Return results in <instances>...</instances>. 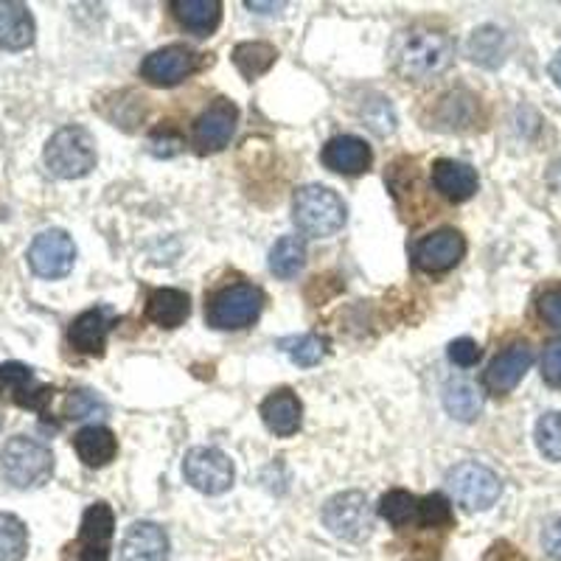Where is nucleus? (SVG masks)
I'll return each instance as SVG.
<instances>
[{
  "label": "nucleus",
  "instance_id": "1",
  "mask_svg": "<svg viewBox=\"0 0 561 561\" xmlns=\"http://www.w3.org/2000/svg\"><path fill=\"white\" fill-rule=\"evenodd\" d=\"M453 39L430 28L402 32L390 45V65L399 77L410 82H427L453 65Z\"/></svg>",
  "mask_w": 561,
  "mask_h": 561
},
{
  "label": "nucleus",
  "instance_id": "2",
  "mask_svg": "<svg viewBox=\"0 0 561 561\" xmlns=\"http://www.w3.org/2000/svg\"><path fill=\"white\" fill-rule=\"evenodd\" d=\"M45 169L59 180L84 178L96 167V140L79 124L57 129L45 144Z\"/></svg>",
  "mask_w": 561,
  "mask_h": 561
},
{
  "label": "nucleus",
  "instance_id": "3",
  "mask_svg": "<svg viewBox=\"0 0 561 561\" xmlns=\"http://www.w3.org/2000/svg\"><path fill=\"white\" fill-rule=\"evenodd\" d=\"M293 219L304 237H334L345 225V205L325 185H304L293 199Z\"/></svg>",
  "mask_w": 561,
  "mask_h": 561
},
{
  "label": "nucleus",
  "instance_id": "4",
  "mask_svg": "<svg viewBox=\"0 0 561 561\" xmlns=\"http://www.w3.org/2000/svg\"><path fill=\"white\" fill-rule=\"evenodd\" d=\"M0 472L14 489H34L54 474V455L39 440L14 435L0 449Z\"/></svg>",
  "mask_w": 561,
  "mask_h": 561
},
{
  "label": "nucleus",
  "instance_id": "5",
  "mask_svg": "<svg viewBox=\"0 0 561 561\" xmlns=\"http://www.w3.org/2000/svg\"><path fill=\"white\" fill-rule=\"evenodd\" d=\"M264 300H267L264 293L253 284H233V287L219 289L208 304V323L222 332L248 329L262 314Z\"/></svg>",
  "mask_w": 561,
  "mask_h": 561
},
{
  "label": "nucleus",
  "instance_id": "6",
  "mask_svg": "<svg viewBox=\"0 0 561 561\" xmlns=\"http://www.w3.org/2000/svg\"><path fill=\"white\" fill-rule=\"evenodd\" d=\"M447 485L453 491L455 503L463 505L466 511H485L497 503L503 483L489 466L474 463V460H466L458 463L453 472L447 474Z\"/></svg>",
  "mask_w": 561,
  "mask_h": 561
},
{
  "label": "nucleus",
  "instance_id": "7",
  "mask_svg": "<svg viewBox=\"0 0 561 561\" xmlns=\"http://www.w3.org/2000/svg\"><path fill=\"white\" fill-rule=\"evenodd\" d=\"M323 525L332 530L337 539L359 542L374 528V514H370L368 497L363 491H340L323 505Z\"/></svg>",
  "mask_w": 561,
  "mask_h": 561
},
{
  "label": "nucleus",
  "instance_id": "8",
  "mask_svg": "<svg viewBox=\"0 0 561 561\" xmlns=\"http://www.w3.org/2000/svg\"><path fill=\"white\" fill-rule=\"evenodd\" d=\"M73 262H77V244L59 228L43 230L28 248V267L39 278H65L73 270Z\"/></svg>",
  "mask_w": 561,
  "mask_h": 561
},
{
  "label": "nucleus",
  "instance_id": "9",
  "mask_svg": "<svg viewBox=\"0 0 561 561\" xmlns=\"http://www.w3.org/2000/svg\"><path fill=\"white\" fill-rule=\"evenodd\" d=\"M185 480L203 494H222L233 485V463L222 449L197 447L183 460Z\"/></svg>",
  "mask_w": 561,
  "mask_h": 561
},
{
  "label": "nucleus",
  "instance_id": "10",
  "mask_svg": "<svg viewBox=\"0 0 561 561\" xmlns=\"http://www.w3.org/2000/svg\"><path fill=\"white\" fill-rule=\"evenodd\" d=\"M0 396L7 402L18 404V408L37 410V413H45L48 410V402H51L54 388L51 385L37 382L34 370L23 363H3L0 365Z\"/></svg>",
  "mask_w": 561,
  "mask_h": 561
},
{
  "label": "nucleus",
  "instance_id": "11",
  "mask_svg": "<svg viewBox=\"0 0 561 561\" xmlns=\"http://www.w3.org/2000/svg\"><path fill=\"white\" fill-rule=\"evenodd\" d=\"M197 65L199 57L188 45H167L140 62V77L149 84H158V88H172V84L183 82L185 77H192Z\"/></svg>",
  "mask_w": 561,
  "mask_h": 561
},
{
  "label": "nucleus",
  "instance_id": "12",
  "mask_svg": "<svg viewBox=\"0 0 561 561\" xmlns=\"http://www.w3.org/2000/svg\"><path fill=\"white\" fill-rule=\"evenodd\" d=\"M466 239L455 228H440L419 239L413 248V262L421 273H447L463 259Z\"/></svg>",
  "mask_w": 561,
  "mask_h": 561
},
{
  "label": "nucleus",
  "instance_id": "13",
  "mask_svg": "<svg viewBox=\"0 0 561 561\" xmlns=\"http://www.w3.org/2000/svg\"><path fill=\"white\" fill-rule=\"evenodd\" d=\"M237 104L228 102V99H217L194 122V147L203 154L225 149L230 144V138H233V133H237Z\"/></svg>",
  "mask_w": 561,
  "mask_h": 561
},
{
  "label": "nucleus",
  "instance_id": "14",
  "mask_svg": "<svg viewBox=\"0 0 561 561\" xmlns=\"http://www.w3.org/2000/svg\"><path fill=\"white\" fill-rule=\"evenodd\" d=\"M534 365V351L528 343H514L505 351H500L497 357L491 359V365L483 374V385L489 393L505 396L523 382L528 368Z\"/></svg>",
  "mask_w": 561,
  "mask_h": 561
},
{
  "label": "nucleus",
  "instance_id": "15",
  "mask_svg": "<svg viewBox=\"0 0 561 561\" xmlns=\"http://www.w3.org/2000/svg\"><path fill=\"white\" fill-rule=\"evenodd\" d=\"M115 514L107 503L90 505L79 528V561H110Z\"/></svg>",
  "mask_w": 561,
  "mask_h": 561
},
{
  "label": "nucleus",
  "instance_id": "16",
  "mask_svg": "<svg viewBox=\"0 0 561 561\" xmlns=\"http://www.w3.org/2000/svg\"><path fill=\"white\" fill-rule=\"evenodd\" d=\"M323 167L332 172L345 174V178H357V174L368 172L374 152L357 135H337L323 147Z\"/></svg>",
  "mask_w": 561,
  "mask_h": 561
},
{
  "label": "nucleus",
  "instance_id": "17",
  "mask_svg": "<svg viewBox=\"0 0 561 561\" xmlns=\"http://www.w3.org/2000/svg\"><path fill=\"white\" fill-rule=\"evenodd\" d=\"M433 185L449 203H466L478 192V172L463 160L440 158L433 163Z\"/></svg>",
  "mask_w": 561,
  "mask_h": 561
},
{
  "label": "nucleus",
  "instance_id": "18",
  "mask_svg": "<svg viewBox=\"0 0 561 561\" xmlns=\"http://www.w3.org/2000/svg\"><path fill=\"white\" fill-rule=\"evenodd\" d=\"M110 325H113V314L107 307L88 309L70 323L68 340L79 354H90V357H102L104 345H107Z\"/></svg>",
  "mask_w": 561,
  "mask_h": 561
},
{
  "label": "nucleus",
  "instance_id": "19",
  "mask_svg": "<svg viewBox=\"0 0 561 561\" xmlns=\"http://www.w3.org/2000/svg\"><path fill=\"white\" fill-rule=\"evenodd\" d=\"M169 539L154 523H135L124 534L122 561H167Z\"/></svg>",
  "mask_w": 561,
  "mask_h": 561
},
{
  "label": "nucleus",
  "instance_id": "20",
  "mask_svg": "<svg viewBox=\"0 0 561 561\" xmlns=\"http://www.w3.org/2000/svg\"><path fill=\"white\" fill-rule=\"evenodd\" d=\"M262 419L270 433L280 435V438H289V435L298 433L300 421H304L300 399L293 390H275L273 396H267L262 402Z\"/></svg>",
  "mask_w": 561,
  "mask_h": 561
},
{
  "label": "nucleus",
  "instance_id": "21",
  "mask_svg": "<svg viewBox=\"0 0 561 561\" xmlns=\"http://www.w3.org/2000/svg\"><path fill=\"white\" fill-rule=\"evenodd\" d=\"M73 449H77L79 460L90 469H102L110 460H115L118 455V438L113 435V430L102 427V424H90V427L79 430L73 435Z\"/></svg>",
  "mask_w": 561,
  "mask_h": 561
},
{
  "label": "nucleus",
  "instance_id": "22",
  "mask_svg": "<svg viewBox=\"0 0 561 561\" xmlns=\"http://www.w3.org/2000/svg\"><path fill=\"white\" fill-rule=\"evenodd\" d=\"M34 43V18L23 3H0V48L23 51Z\"/></svg>",
  "mask_w": 561,
  "mask_h": 561
},
{
  "label": "nucleus",
  "instance_id": "23",
  "mask_svg": "<svg viewBox=\"0 0 561 561\" xmlns=\"http://www.w3.org/2000/svg\"><path fill=\"white\" fill-rule=\"evenodd\" d=\"M192 314V300L183 289H154L147 298V318L160 329H178Z\"/></svg>",
  "mask_w": 561,
  "mask_h": 561
},
{
  "label": "nucleus",
  "instance_id": "24",
  "mask_svg": "<svg viewBox=\"0 0 561 561\" xmlns=\"http://www.w3.org/2000/svg\"><path fill=\"white\" fill-rule=\"evenodd\" d=\"M174 18L185 32L205 37L219 26L222 20V3L219 0H174Z\"/></svg>",
  "mask_w": 561,
  "mask_h": 561
},
{
  "label": "nucleus",
  "instance_id": "25",
  "mask_svg": "<svg viewBox=\"0 0 561 561\" xmlns=\"http://www.w3.org/2000/svg\"><path fill=\"white\" fill-rule=\"evenodd\" d=\"M444 408L453 419L458 421H474L483 410V393L478 385L466 382V379H455L444 388Z\"/></svg>",
  "mask_w": 561,
  "mask_h": 561
},
{
  "label": "nucleus",
  "instance_id": "26",
  "mask_svg": "<svg viewBox=\"0 0 561 561\" xmlns=\"http://www.w3.org/2000/svg\"><path fill=\"white\" fill-rule=\"evenodd\" d=\"M307 264V242L300 237H280L270 250V270L278 278H295Z\"/></svg>",
  "mask_w": 561,
  "mask_h": 561
},
{
  "label": "nucleus",
  "instance_id": "27",
  "mask_svg": "<svg viewBox=\"0 0 561 561\" xmlns=\"http://www.w3.org/2000/svg\"><path fill=\"white\" fill-rule=\"evenodd\" d=\"M505 51H508V39L497 26H480L469 37V57L483 68H497L503 65Z\"/></svg>",
  "mask_w": 561,
  "mask_h": 561
},
{
  "label": "nucleus",
  "instance_id": "28",
  "mask_svg": "<svg viewBox=\"0 0 561 561\" xmlns=\"http://www.w3.org/2000/svg\"><path fill=\"white\" fill-rule=\"evenodd\" d=\"M379 517L388 519L393 528H410L419 523V497H413L410 491L393 489L379 500Z\"/></svg>",
  "mask_w": 561,
  "mask_h": 561
},
{
  "label": "nucleus",
  "instance_id": "29",
  "mask_svg": "<svg viewBox=\"0 0 561 561\" xmlns=\"http://www.w3.org/2000/svg\"><path fill=\"white\" fill-rule=\"evenodd\" d=\"M275 59H278V51H275L270 43H242L237 45V51H233V62L242 70V77L248 79L267 73L275 65Z\"/></svg>",
  "mask_w": 561,
  "mask_h": 561
},
{
  "label": "nucleus",
  "instance_id": "30",
  "mask_svg": "<svg viewBox=\"0 0 561 561\" xmlns=\"http://www.w3.org/2000/svg\"><path fill=\"white\" fill-rule=\"evenodd\" d=\"M28 550V530L14 514H0V561H20Z\"/></svg>",
  "mask_w": 561,
  "mask_h": 561
},
{
  "label": "nucleus",
  "instance_id": "31",
  "mask_svg": "<svg viewBox=\"0 0 561 561\" xmlns=\"http://www.w3.org/2000/svg\"><path fill=\"white\" fill-rule=\"evenodd\" d=\"M325 337H318V334H300V337H287L280 340V348L287 351V357L293 359L300 368H312L320 359L325 357Z\"/></svg>",
  "mask_w": 561,
  "mask_h": 561
},
{
  "label": "nucleus",
  "instance_id": "32",
  "mask_svg": "<svg viewBox=\"0 0 561 561\" xmlns=\"http://www.w3.org/2000/svg\"><path fill=\"white\" fill-rule=\"evenodd\" d=\"M536 444L545 458L561 460V410L545 413L536 421Z\"/></svg>",
  "mask_w": 561,
  "mask_h": 561
},
{
  "label": "nucleus",
  "instance_id": "33",
  "mask_svg": "<svg viewBox=\"0 0 561 561\" xmlns=\"http://www.w3.org/2000/svg\"><path fill=\"white\" fill-rule=\"evenodd\" d=\"M419 525H424V528H447V525H453V505H449V500L444 494H438V491L421 497Z\"/></svg>",
  "mask_w": 561,
  "mask_h": 561
},
{
  "label": "nucleus",
  "instance_id": "34",
  "mask_svg": "<svg viewBox=\"0 0 561 561\" xmlns=\"http://www.w3.org/2000/svg\"><path fill=\"white\" fill-rule=\"evenodd\" d=\"M96 413H104V402L93 393V390H73V393L68 396V402H65V415L73 421L88 419V415Z\"/></svg>",
  "mask_w": 561,
  "mask_h": 561
},
{
  "label": "nucleus",
  "instance_id": "35",
  "mask_svg": "<svg viewBox=\"0 0 561 561\" xmlns=\"http://www.w3.org/2000/svg\"><path fill=\"white\" fill-rule=\"evenodd\" d=\"M536 309H539V318H542L545 323L561 332V287H550L548 293L539 295Z\"/></svg>",
  "mask_w": 561,
  "mask_h": 561
},
{
  "label": "nucleus",
  "instance_id": "36",
  "mask_svg": "<svg viewBox=\"0 0 561 561\" xmlns=\"http://www.w3.org/2000/svg\"><path fill=\"white\" fill-rule=\"evenodd\" d=\"M447 357L453 359L455 365H460V368H472V365H478L480 359V345L474 343L472 337H458L449 343Z\"/></svg>",
  "mask_w": 561,
  "mask_h": 561
},
{
  "label": "nucleus",
  "instance_id": "37",
  "mask_svg": "<svg viewBox=\"0 0 561 561\" xmlns=\"http://www.w3.org/2000/svg\"><path fill=\"white\" fill-rule=\"evenodd\" d=\"M542 377L550 388L561 390V340H553V343H548V348H545Z\"/></svg>",
  "mask_w": 561,
  "mask_h": 561
},
{
  "label": "nucleus",
  "instance_id": "38",
  "mask_svg": "<svg viewBox=\"0 0 561 561\" xmlns=\"http://www.w3.org/2000/svg\"><path fill=\"white\" fill-rule=\"evenodd\" d=\"M149 147H152V154H158V158H174L185 144L180 135L163 133V135H154V138L149 140Z\"/></svg>",
  "mask_w": 561,
  "mask_h": 561
},
{
  "label": "nucleus",
  "instance_id": "39",
  "mask_svg": "<svg viewBox=\"0 0 561 561\" xmlns=\"http://www.w3.org/2000/svg\"><path fill=\"white\" fill-rule=\"evenodd\" d=\"M542 545L545 550H548L550 559L561 561V517L550 519L548 528L542 530Z\"/></svg>",
  "mask_w": 561,
  "mask_h": 561
},
{
  "label": "nucleus",
  "instance_id": "40",
  "mask_svg": "<svg viewBox=\"0 0 561 561\" xmlns=\"http://www.w3.org/2000/svg\"><path fill=\"white\" fill-rule=\"evenodd\" d=\"M483 561H525V556L523 550H517L511 542L500 539V542H494L489 550H485Z\"/></svg>",
  "mask_w": 561,
  "mask_h": 561
},
{
  "label": "nucleus",
  "instance_id": "41",
  "mask_svg": "<svg viewBox=\"0 0 561 561\" xmlns=\"http://www.w3.org/2000/svg\"><path fill=\"white\" fill-rule=\"evenodd\" d=\"M550 77H553V82L561 88V51L550 59Z\"/></svg>",
  "mask_w": 561,
  "mask_h": 561
}]
</instances>
